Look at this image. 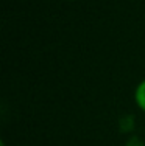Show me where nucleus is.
<instances>
[{
    "instance_id": "nucleus-1",
    "label": "nucleus",
    "mask_w": 145,
    "mask_h": 146,
    "mask_svg": "<svg viewBox=\"0 0 145 146\" xmlns=\"http://www.w3.org/2000/svg\"><path fill=\"white\" fill-rule=\"evenodd\" d=\"M134 100H136V104L139 106V109L145 112V79H144V81H140L139 86L136 87Z\"/></svg>"
}]
</instances>
